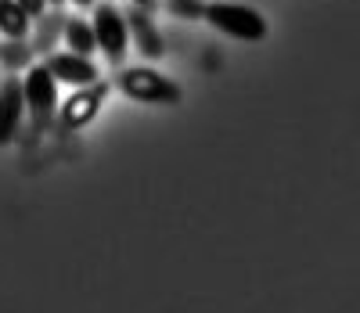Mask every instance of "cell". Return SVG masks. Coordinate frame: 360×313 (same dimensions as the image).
<instances>
[{
    "label": "cell",
    "instance_id": "7",
    "mask_svg": "<svg viewBox=\"0 0 360 313\" xmlns=\"http://www.w3.org/2000/svg\"><path fill=\"white\" fill-rule=\"evenodd\" d=\"M47 69H51L54 79L76 83V87H86V83L98 79L94 61H86L83 54H51V58H47Z\"/></svg>",
    "mask_w": 360,
    "mask_h": 313
},
{
    "label": "cell",
    "instance_id": "14",
    "mask_svg": "<svg viewBox=\"0 0 360 313\" xmlns=\"http://www.w3.org/2000/svg\"><path fill=\"white\" fill-rule=\"evenodd\" d=\"M155 0H134V8H152Z\"/></svg>",
    "mask_w": 360,
    "mask_h": 313
},
{
    "label": "cell",
    "instance_id": "2",
    "mask_svg": "<svg viewBox=\"0 0 360 313\" xmlns=\"http://www.w3.org/2000/svg\"><path fill=\"white\" fill-rule=\"evenodd\" d=\"M205 18L234 40H263L266 37V22L252 8H242V4H209Z\"/></svg>",
    "mask_w": 360,
    "mask_h": 313
},
{
    "label": "cell",
    "instance_id": "16",
    "mask_svg": "<svg viewBox=\"0 0 360 313\" xmlns=\"http://www.w3.org/2000/svg\"><path fill=\"white\" fill-rule=\"evenodd\" d=\"M51 4H65V0H51Z\"/></svg>",
    "mask_w": 360,
    "mask_h": 313
},
{
    "label": "cell",
    "instance_id": "8",
    "mask_svg": "<svg viewBox=\"0 0 360 313\" xmlns=\"http://www.w3.org/2000/svg\"><path fill=\"white\" fill-rule=\"evenodd\" d=\"M127 29L137 37V47L148 54V58H162V51H166V44H162V37H159V29L152 25V18H148L144 11H130V18H127Z\"/></svg>",
    "mask_w": 360,
    "mask_h": 313
},
{
    "label": "cell",
    "instance_id": "15",
    "mask_svg": "<svg viewBox=\"0 0 360 313\" xmlns=\"http://www.w3.org/2000/svg\"><path fill=\"white\" fill-rule=\"evenodd\" d=\"M72 4H79V8H90V4H98V0H72Z\"/></svg>",
    "mask_w": 360,
    "mask_h": 313
},
{
    "label": "cell",
    "instance_id": "12",
    "mask_svg": "<svg viewBox=\"0 0 360 313\" xmlns=\"http://www.w3.org/2000/svg\"><path fill=\"white\" fill-rule=\"evenodd\" d=\"M169 11L180 15V18H205V8L198 4V0H166Z\"/></svg>",
    "mask_w": 360,
    "mask_h": 313
},
{
    "label": "cell",
    "instance_id": "11",
    "mask_svg": "<svg viewBox=\"0 0 360 313\" xmlns=\"http://www.w3.org/2000/svg\"><path fill=\"white\" fill-rule=\"evenodd\" d=\"M0 61H4L8 69H22L25 61H29V47L22 40H8V44H0Z\"/></svg>",
    "mask_w": 360,
    "mask_h": 313
},
{
    "label": "cell",
    "instance_id": "10",
    "mask_svg": "<svg viewBox=\"0 0 360 313\" xmlns=\"http://www.w3.org/2000/svg\"><path fill=\"white\" fill-rule=\"evenodd\" d=\"M65 40H69L72 54H83V58L98 47V40H94V25H86V22H79V18L65 25Z\"/></svg>",
    "mask_w": 360,
    "mask_h": 313
},
{
    "label": "cell",
    "instance_id": "13",
    "mask_svg": "<svg viewBox=\"0 0 360 313\" xmlns=\"http://www.w3.org/2000/svg\"><path fill=\"white\" fill-rule=\"evenodd\" d=\"M18 4H22V11H25V15H44L47 0H18Z\"/></svg>",
    "mask_w": 360,
    "mask_h": 313
},
{
    "label": "cell",
    "instance_id": "9",
    "mask_svg": "<svg viewBox=\"0 0 360 313\" xmlns=\"http://www.w3.org/2000/svg\"><path fill=\"white\" fill-rule=\"evenodd\" d=\"M0 33H4L8 40H25L29 15L22 11L18 0H0Z\"/></svg>",
    "mask_w": 360,
    "mask_h": 313
},
{
    "label": "cell",
    "instance_id": "5",
    "mask_svg": "<svg viewBox=\"0 0 360 313\" xmlns=\"http://www.w3.org/2000/svg\"><path fill=\"white\" fill-rule=\"evenodd\" d=\"M105 94H108V83H101V79L79 87L72 98L65 101V108H62V127H65V130L86 127V122L98 115V108H101V101H105Z\"/></svg>",
    "mask_w": 360,
    "mask_h": 313
},
{
    "label": "cell",
    "instance_id": "4",
    "mask_svg": "<svg viewBox=\"0 0 360 313\" xmlns=\"http://www.w3.org/2000/svg\"><path fill=\"white\" fill-rule=\"evenodd\" d=\"M22 94H25V105L33 108L37 122L47 127V119L54 115V105H58V90H54V76L47 65H33L22 83Z\"/></svg>",
    "mask_w": 360,
    "mask_h": 313
},
{
    "label": "cell",
    "instance_id": "3",
    "mask_svg": "<svg viewBox=\"0 0 360 313\" xmlns=\"http://www.w3.org/2000/svg\"><path fill=\"white\" fill-rule=\"evenodd\" d=\"M94 40H98V47L108 54V61H123V58H127L130 29H127V18L119 15L112 4H101V8L94 11Z\"/></svg>",
    "mask_w": 360,
    "mask_h": 313
},
{
    "label": "cell",
    "instance_id": "6",
    "mask_svg": "<svg viewBox=\"0 0 360 313\" xmlns=\"http://www.w3.org/2000/svg\"><path fill=\"white\" fill-rule=\"evenodd\" d=\"M22 105H25V94L18 79H8L0 87V148L11 144L18 127H22Z\"/></svg>",
    "mask_w": 360,
    "mask_h": 313
},
{
    "label": "cell",
    "instance_id": "1",
    "mask_svg": "<svg viewBox=\"0 0 360 313\" xmlns=\"http://www.w3.org/2000/svg\"><path fill=\"white\" fill-rule=\"evenodd\" d=\"M119 90L127 98L148 101V105H176L180 101V87L155 69H127L119 76Z\"/></svg>",
    "mask_w": 360,
    "mask_h": 313
}]
</instances>
